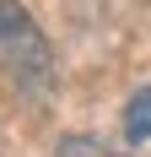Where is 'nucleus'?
<instances>
[{"label":"nucleus","instance_id":"obj_3","mask_svg":"<svg viewBox=\"0 0 151 157\" xmlns=\"http://www.w3.org/2000/svg\"><path fill=\"white\" fill-rule=\"evenodd\" d=\"M60 157H113V152H108L103 141H92V136H76V141L60 146Z\"/></svg>","mask_w":151,"mask_h":157},{"label":"nucleus","instance_id":"obj_1","mask_svg":"<svg viewBox=\"0 0 151 157\" xmlns=\"http://www.w3.org/2000/svg\"><path fill=\"white\" fill-rule=\"evenodd\" d=\"M0 71L22 87V92H49V87H54L49 38H43V27H38L16 0H0Z\"/></svg>","mask_w":151,"mask_h":157},{"label":"nucleus","instance_id":"obj_2","mask_svg":"<svg viewBox=\"0 0 151 157\" xmlns=\"http://www.w3.org/2000/svg\"><path fill=\"white\" fill-rule=\"evenodd\" d=\"M124 136L151 152V87H140V92L124 103Z\"/></svg>","mask_w":151,"mask_h":157}]
</instances>
